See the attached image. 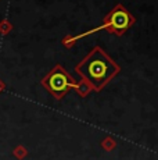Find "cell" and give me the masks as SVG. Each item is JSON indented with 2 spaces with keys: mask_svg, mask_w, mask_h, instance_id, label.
<instances>
[{
  "mask_svg": "<svg viewBox=\"0 0 158 160\" xmlns=\"http://www.w3.org/2000/svg\"><path fill=\"white\" fill-rule=\"evenodd\" d=\"M77 70L93 87L101 88L118 71V67L100 49H95L77 67Z\"/></svg>",
  "mask_w": 158,
  "mask_h": 160,
  "instance_id": "1",
  "label": "cell"
},
{
  "mask_svg": "<svg viewBox=\"0 0 158 160\" xmlns=\"http://www.w3.org/2000/svg\"><path fill=\"white\" fill-rule=\"evenodd\" d=\"M74 79L68 75L63 68H56L50 75L44 79V85L56 98H61L67 92V89L72 87Z\"/></svg>",
  "mask_w": 158,
  "mask_h": 160,
  "instance_id": "2",
  "label": "cell"
},
{
  "mask_svg": "<svg viewBox=\"0 0 158 160\" xmlns=\"http://www.w3.org/2000/svg\"><path fill=\"white\" fill-rule=\"evenodd\" d=\"M129 22H130L129 14H128L125 10H122V8L115 10L114 13L111 14V17H110V24H111L112 28H115V29L126 28V27L129 25Z\"/></svg>",
  "mask_w": 158,
  "mask_h": 160,
  "instance_id": "3",
  "label": "cell"
}]
</instances>
